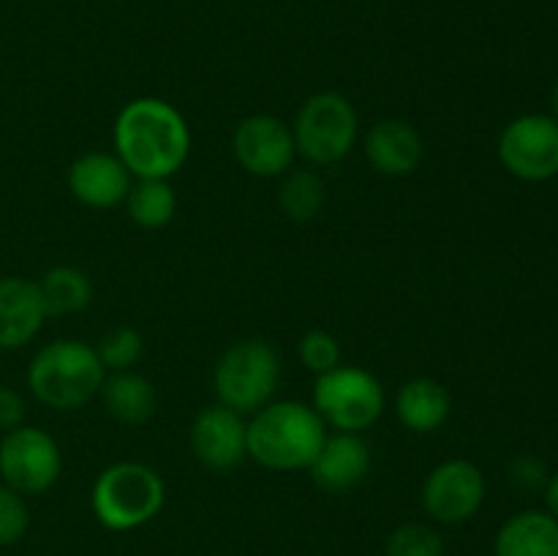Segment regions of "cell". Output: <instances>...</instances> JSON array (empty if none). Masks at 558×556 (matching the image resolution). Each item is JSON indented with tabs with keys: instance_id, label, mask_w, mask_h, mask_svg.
<instances>
[{
	"instance_id": "obj_1",
	"label": "cell",
	"mask_w": 558,
	"mask_h": 556,
	"mask_svg": "<svg viewBox=\"0 0 558 556\" xmlns=\"http://www.w3.org/2000/svg\"><path fill=\"white\" fill-rule=\"evenodd\" d=\"M114 156L136 180H169L191 153V129L163 98L142 96L125 104L114 120Z\"/></svg>"
},
{
	"instance_id": "obj_2",
	"label": "cell",
	"mask_w": 558,
	"mask_h": 556,
	"mask_svg": "<svg viewBox=\"0 0 558 556\" xmlns=\"http://www.w3.org/2000/svg\"><path fill=\"white\" fill-rule=\"evenodd\" d=\"M325 439V420L300 401H270L248 423V456L272 472L308 469Z\"/></svg>"
},
{
	"instance_id": "obj_3",
	"label": "cell",
	"mask_w": 558,
	"mask_h": 556,
	"mask_svg": "<svg viewBox=\"0 0 558 556\" xmlns=\"http://www.w3.org/2000/svg\"><path fill=\"white\" fill-rule=\"evenodd\" d=\"M104 379L107 368L98 360L96 347L74 338H60L38 349L27 368V387L33 396L44 407L63 409V412L98 396Z\"/></svg>"
},
{
	"instance_id": "obj_4",
	"label": "cell",
	"mask_w": 558,
	"mask_h": 556,
	"mask_svg": "<svg viewBox=\"0 0 558 556\" xmlns=\"http://www.w3.org/2000/svg\"><path fill=\"white\" fill-rule=\"evenodd\" d=\"M167 485L156 469L136 461H120L104 469L93 483L90 507L98 523L112 532H131L161 512Z\"/></svg>"
},
{
	"instance_id": "obj_5",
	"label": "cell",
	"mask_w": 558,
	"mask_h": 556,
	"mask_svg": "<svg viewBox=\"0 0 558 556\" xmlns=\"http://www.w3.org/2000/svg\"><path fill=\"white\" fill-rule=\"evenodd\" d=\"M281 363L276 349L259 338H245L221 354L213 374L218 403L238 414L259 412L267 407L278 387Z\"/></svg>"
},
{
	"instance_id": "obj_6",
	"label": "cell",
	"mask_w": 558,
	"mask_h": 556,
	"mask_svg": "<svg viewBox=\"0 0 558 556\" xmlns=\"http://www.w3.org/2000/svg\"><path fill=\"white\" fill-rule=\"evenodd\" d=\"M314 409L325 425L347 434H360L385 412V387L371 371L357 365H338L316 376Z\"/></svg>"
},
{
	"instance_id": "obj_7",
	"label": "cell",
	"mask_w": 558,
	"mask_h": 556,
	"mask_svg": "<svg viewBox=\"0 0 558 556\" xmlns=\"http://www.w3.org/2000/svg\"><path fill=\"white\" fill-rule=\"evenodd\" d=\"M292 134L298 153L311 164H338L357 142V112L341 93H314L300 107Z\"/></svg>"
},
{
	"instance_id": "obj_8",
	"label": "cell",
	"mask_w": 558,
	"mask_h": 556,
	"mask_svg": "<svg viewBox=\"0 0 558 556\" xmlns=\"http://www.w3.org/2000/svg\"><path fill=\"white\" fill-rule=\"evenodd\" d=\"M63 472V452L52 434L36 425L5 431L0 442V478L22 496L52 488Z\"/></svg>"
},
{
	"instance_id": "obj_9",
	"label": "cell",
	"mask_w": 558,
	"mask_h": 556,
	"mask_svg": "<svg viewBox=\"0 0 558 556\" xmlns=\"http://www.w3.org/2000/svg\"><path fill=\"white\" fill-rule=\"evenodd\" d=\"M505 169L529 183H543L558 174V120L550 114H521L499 136Z\"/></svg>"
},
{
	"instance_id": "obj_10",
	"label": "cell",
	"mask_w": 558,
	"mask_h": 556,
	"mask_svg": "<svg viewBox=\"0 0 558 556\" xmlns=\"http://www.w3.org/2000/svg\"><path fill=\"white\" fill-rule=\"evenodd\" d=\"M485 501V478L466 458L439 463L423 483V507L434 521L463 523Z\"/></svg>"
},
{
	"instance_id": "obj_11",
	"label": "cell",
	"mask_w": 558,
	"mask_h": 556,
	"mask_svg": "<svg viewBox=\"0 0 558 556\" xmlns=\"http://www.w3.org/2000/svg\"><path fill=\"white\" fill-rule=\"evenodd\" d=\"M234 158L256 178H278L292 169L298 147L294 134L276 114H248L232 134Z\"/></svg>"
},
{
	"instance_id": "obj_12",
	"label": "cell",
	"mask_w": 558,
	"mask_h": 556,
	"mask_svg": "<svg viewBox=\"0 0 558 556\" xmlns=\"http://www.w3.org/2000/svg\"><path fill=\"white\" fill-rule=\"evenodd\" d=\"M191 450L202 467L229 472L248 456V423L223 403L205 407L191 425Z\"/></svg>"
},
{
	"instance_id": "obj_13",
	"label": "cell",
	"mask_w": 558,
	"mask_h": 556,
	"mask_svg": "<svg viewBox=\"0 0 558 556\" xmlns=\"http://www.w3.org/2000/svg\"><path fill=\"white\" fill-rule=\"evenodd\" d=\"M131 178L134 174L125 169L112 153H85L69 167V189L82 205L98 207H118L125 202L131 191Z\"/></svg>"
},
{
	"instance_id": "obj_14",
	"label": "cell",
	"mask_w": 558,
	"mask_h": 556,
	"mask_svg": "<svg viewBox=\"0 0 558 556\" xmlns=\"http://www.w3.org/2000/svg\"><path fill=\"white\" fill-rule=\"evenodd\" d=\"M44 311L38 281L22 276L0 278V349L14 352L27 347L44 327Z\"/></svg>"
},
{
	"instance_id": "obj_15",
	"label": "cell",
	"mask_w": 558,
	"mask_h": 556,
	"mask_svg": "<svg viewBox=\"0 0 558 556\" xmlns=\"http://www.w3.org/2000/svg\"><path fill=\"white\" fill-rule=\"evenodd\" d=\"M311 480L319 485L327 494H343L352 491L368 478L371 472V450L365 439L357 434H327L325 445H322L319 456L311 463Z\"/></svg>"
},
{
	"instance_id": "obj_16",
	"label": "cell",
	"mask_w": 558,
	"mask_h": 556,
	"mask_svg": "<svg viewBox=\"0 0 558 556\" xmlns=\"http://www.w3.org/2000/svg\"><path fill=\"white\" fill-rule=\"evenodd\" d=\"M365 156L376 172L387 178H407L417 172L423 161V136L407 120H379L365 136Z\"/></svg>"
},
{
	"instance_id": "obj_17",
	"label": "cell",
	"mask_w": 558,
	"mask_h": 556,
	"mask_svg": "<svg viewBox=\"0 0 558 556\" xmlns=\"http://www.w3.org/2000/svg\"><path fill=\"white\" fill-rule=\"evenodd\" d=\"M452 412V398L441 382L417 376L409 379L396 396V414L414 434H434L447 423Z\"/></svg>"
},
{
	"instance_id": "obj_18",
	"label": "cell",
	"mask_w": 558,
	"mask_h": 556,
	"mask_svg": "<svg viewBox=\"0 0 558 556\" xmlns=\"http://www.w3.org/2000/svg\"><path fill=\"white\" fill-rule=\"evenodd\" d=\"M496 556H558V521L550 512L526 510L496 534Z\"/></svg>"
},
{
	"instance_id": "obj_19",
	"label": "cell",
	"mask_w": 558,
	"mask_h": 556,
	"mask_svg": "<svg viewBox=\"0 0 558 556\" xmlns=\"http://www.w3.org/2000/svg\"><path fill=\"white\" fill-rule=\"evenodd\" d=\"M104 409L123 425H142L156 414L158 398L150 379L136 371H112L98 390Z\"/></svg>"
},
{
	"instance_id": "obj_20",
	"label": "cell",
	"mask_w": 558,
	"mask_h": 556,
	"mask_svg": "<svg viewBox=\"0 0 558 556\" xmlns=\"http://www.w3.org/2000/svg\"><path fill=\"white\" fill-rule=\"evenodd\" d=\"M38 292H41L47 316H65L90 305L93 283L80 267L58 265L44 273L38 281Z\"/></svg>"
},
{
	"instance_id": "obj_21",
	"label": "cell",
	"mask_w": 558,
	"mask_h": 556,
	"mask_svg": "<svg viewBox=\"0 0 558 556\" xmlns=\"http://www.w3.org/2000/svg\"><path fill=\"white\" fill-rule=\"evenodd\" d=\"M125 210H129L131 221L142 229L167 227L178 210L172 183L169 180H136L125 196Z\"/></svg>"
},
{
	"instance_id": "obj_22",
	"label": "cell",
	"mask_w": 558,
	"mask_h": 556,
	"mask_svg": "<svg viewBox=\"0 0 558 556\" xmlns=\"http://www.w3.org/2000/svg\"><path fill=\"white\" fill-rule=\"evenodd\" d=\"M278 202L292 221H311L325 205V180L311 169H298L283 180Z\"/></svg>"
},
{
	"instance_id": "obj_23",
	"label": "cell",
	"mask_w": 558,
	"mask_h": 556,
	"mask_svg": "<svg viewBox=\"0 0 558 556\" xmlns=\"http://www.w3.org/2000/svg\"><path fill=\"white\" fill-rule=\"evenodd\" d=\"M96 354L107 371H131L145 358V338L129 325L112 327L101 336Z\"/></svg>"
},
{
	"instance_id": "obj_24",
	"label": "cell",
	"mask_w": 558,
	"mask_h": 556,
	"mask_svg": "<svg viewBox=\"0 0 558 556\" xmlns=\"http://www.w3.org/2000/svg\"><path fill=\"white\" fill-rule=\"evenodd\" d=\"M387 556H441L445 537L428 523H403L387 537Z\"/></svg>"
},
{
	"instance_id": "obj_25",
	"label": "cell",
	"mask_w": 558,
	"mask_h": 556,
	"mask_svg": "<svg viewBox=\"0 0 558 556\" xmlns=\"http://www.w3.org/2000/svg\"><path fill=\"white\" fill-rule=\"evenodd\" d=\"M298 352L305 368L314 371L316 376L341 365V343H338L332 333L322 330V327H314V330H308L300 338Z\"/></svg>"
},
{
	"instance_id": "obj_26",
	"label": "cell",
	"mask_w": 558,
	"mask_h": 556,
	"mask_svg": "<svg viewBox=\"0 0 558 556\" xmlns=\"http://www.w3.org/2000/svg\"><path fill=\"white\" fill-rule=\"evenodd\" d=\"M31 512H27L25 496L16 494L9 485H0V545H14L25 537Z\"/></svg>"
},
{
	"instance_id": "obj_27",
	"label": "cell",
	"mask_w": 558,
	"mask_h": 556,
	"mask_svg": "<svg viewBox=\"0 0 558 556\" xmlns=\"http://www.w3.org/2000/svg\"><path fill=\"white\" fill-rule=\"evenodd\" d=\"M25 420V398L9 385H0V428L14 431Z\"/></svg>"
},
{
	"instance_id": "obj_28",
	"label": "cell",
	"mask_w": 558,
	"mask_h": 556,
	"mask_svg": "<svg viewBox=\"0 0 558 556\" xmlns=\"http://www.w3.org/2000/svg\"><path fill=\"white\" fill-rule=\"evenodd\" d=\"M545 480H548V472H545V467L537 458H521V461L512 463V483H515L518 488L534 491L539 488Z\"/></svg>"
},
{
	"instance_id": "obj_29",
	"label": "cell",
	"mask_w": 558,
	"mask_h": 556,
	"mask_svg": "<svg viewBox=\"0 0 558 556\" xmlns=\"http://www.w3.org/2000/svg\"><path fill=\"white\" fill-rule=\"evenodd\" d=\"M545 501H548L550 516L558 521V472L548 480V485H545Z\"/></svg>"
},
{
	"instance_id": "obj_30",
	"label": "cell",
	"mask_w": 558,
	"mask_h": 556,
	"mask_svg": "<svg viewBox=\"0 0 558 556\" xmlns=\"http://www.w3.org/2000/svg\"><path fill=\"white\" fill-rule=\"evenodd\" d=\"M550 107H554V118L558 120V82L554 85V93H550Z\"/></svg>"
}]
</instances>
